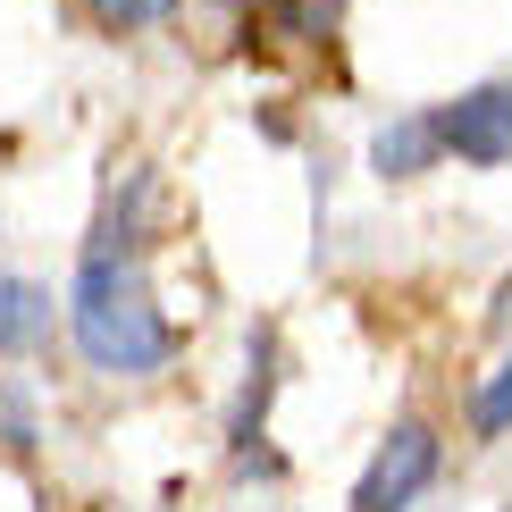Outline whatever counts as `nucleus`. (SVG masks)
<instances>
[{
	"mask_svg": "<svg viewBox=\"0 0 512 512\" xmlns=\"http://www.w3.org/2000/svg\"><path fill=\"white\" fill-rule=\"evenodd\" d=\"M84 9H93V26H101V34H135V26H160L177 0H84Z\"/></svg>",
	"mask_w": 512,
	"mask_h": 512,
	"instance_id": "nucleus-6",
	"label": "nucleus"
},
{
	"mask_svg": "<svg viewBox=\"0 0 512 512\" xmlns=\"http://www.w3.org/2000/svg\"><path fill=\"white\" fill-rule=\"evenodd\" d=\"M219 9H244V0H219Z\"/></svg>",
	"mask_w": 512,
	"mask_h": 512,
	"instance_id": "nucleus-10",
	"label": "nucleus"
},
{
	"mask_svg": "<svg viewBox=\"0 0 512 512\" xmlns=\"http://www.w3.org/2000/svg\"><path fill=\"white\" fill-rule=\"evenodd\" d=\"M437 143L471 168H504L512 160V84H471L462 101L437 110Z\"/></svg>",
	"mask_w": 512,
	"mask_h": 512,
	"instance_id": "nucleus-3",
	"label": "nucleus"
},
{
	"mask_svg": "<svg viewBox=\"0 0 512 512\" xmlns=\"http://www.w3.org/2000/svg\"><path fill=\"white\" fill-rule=\"evenodd\" d=\"M277 17H286L294 34H336V17H345V0H277Z\"/></svg>",
	"mask_w": 512,
	"mask_h": 512,
	"instance_id": "nucleus-8",
	"label": "nucleus"
},
{
	"mask_svg": "<svg viewBox=\"0 0 512 512\" xmlns=\"http://www.w3.org/2000/svg\"><path fill=\"white\" fill-rule=\"evenodd\" d=\"M496 319H504V328H512V277H504V294H496Z\"/></svg>",
	"mask_w": 512,
	"mask_h": 512,
	"instance_id": "nucleus-9",
	"label": "nucleus"
},
{
	"mask_svg": "<svg viewBox=\"0 0 512 512\" xmlns=\"http://www.w3.org/2000/svg\"><path fill=\"white\" fill-rule=\"evenodd\" d=\"M471 429H479V437H504V429H512V361H504V370L479 387V403H471Z\"/></svg>",
	"mask_w": 512,
	"mask_h": 512,
	"instance_id": "nucleus-7",
	"label": "nucleus"
},
{
	"mask_svg": "<svg viewBox=\"0 0 512 512\" xmlns=\"http://www.w3.org/2000/svg\"><path fill=\"white\" fill-rule=\"evenodd\" d=\"M68 319H76L84 361H93V370H118V378L160 370V361H168V345H177V328L160 319L152 286H143V269L126 261V252H84Z\"/></svg>",
	"mask_w": 512,
	"mask_h": 512,
	"instance_id": "nucleus-1",
	"label": "nucleus"
},
{
	"mask_svg": "<svg viewBox=\"0 0 512 512\" xmlns=\"http://www.w3.org/2000/svg\"><path fill=\"white\" fill-rule=\"evenodd\" d=\"M429 479H437V437H429V420H395L387 445L370 454V471H361V487H353V512H403Z\"/></svg>",
	"mask_w": 512,
	"mask_h": 512,
	"instance_id": "nucleus-2",
	"label": "nucleus"
},
{
	"mask_svg": "<svg viewBox=\"0 0 512 512\" xmlns=\"http://www.w3.org/2000/svg\"><path fill=\"white\" fill-rule=\"evenodd\" d=\"M429 152H445V143H437V118H395L387 135L370 143L378 177H420V168H429Z\"/></svg>",
	"mask_w": 512,
	"mask_h": 512,
	"instance_id": "nucleus-5",
	"label": "nucleus"
},
{
	"mask_svg": "<svg viewBox=\"0 0 512 512\" xmlns=\"http://www.w3.org/2000/svg\"><path fill=\"white\" fill-rule=\"evenodd\" d=\"M42 328H51V294L26 286V277H0V361L26 353Z\"/></svg>",
	"mask_w": 512,
	"mask_h": 512,
	"instance_id": "nucleus-4",
	"label": "nucleus"
}]
</instances>
